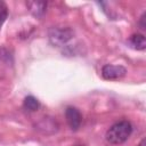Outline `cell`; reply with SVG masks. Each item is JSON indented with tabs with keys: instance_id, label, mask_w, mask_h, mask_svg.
Segmentation results:
<instances>
[{
	"instance_id": "8fae6325",
	"label": "cell",
	"mask_w": 146,
	"mask_h": 146,
	"mask_svg": "<svg viewBox=\"0 0 146 146\" xmlns=\"http://www.w3.org/2000/svg\"><path fill=\"white\" fill-rule=\"evenodd\" d=\"M145 15H146L145 13L141 15V17H140V23H139V24H140V27H141L143 30H145V29H146V23H145Z\"/></svg>"
},
{
	"instance_id": "8992f818",
	"label": "cell",
	"mask_w": 146,
	"mask_h": 146,
	"mask_svg": "<svg viewBox=\"0 0 146 146\" xmlns=\"http://www.w3.org/2000/svg\"><path fill=\"white\" fill-rule=\"evenodd\" d=\"M47 1H41V0H29L26 1V7L29 11L36 18H40L44 15L47 10Z\"/></svg>"
},
{
	"instance_id": "277c9868",
	"label": "cell",
	"mask_w": 146,
	"mask_h": 146,
	"mask_svg": "<svg viewBox=\"0 0 146 146\" xmlns=\"http://www.w3.org/2000/svg\"><path fill=\"white\" fill-rule=\"evenodd\" d=\"M59 125L57 121L51 116H44L41 120H39L35 124V129L44 135H52L57 132Z\"/></svg>"
},
{
	"instance_id": "6da1fadb",
	"label": "cell",
	"mask_w": 146,
	"mask_h": 146,
	"mask_svg": "<svg viewBox=\"0 0 146 146\" xmlns=\"http://www.w3.org/2000/svg\"><path fill=\"white\" fill-rule=\"evenodd\" d=\"M132 132V125L129 121L122 120L112 124L106 131L105 138L112 145H120L124 143Z\"/></svg>"
},
{
	"instance_id": "5b68a950",
	"label": "cell",
	"mask_w": 146,
	"mask_h": 146,
	"mask_svg": "<svg viewBox=\"0 0 146 146\" xmlns=\"http://www.w3.org/2000/svg\"><path fill=\"white\" fill-rule=\"evenodd\" d=\"M65 119H66L68 127L73 131H76L82 123V115H81L80 111L72 106H68L65 110Z\"/></svg>"
},
{
	"instance_id": "7a4b0ae2",
	"label": "cell",
	"mask_w": 146,
	"mask_h": 146,
	"mask_svg": "<svg viewBox=\"0 0 146 146\" xmlns=\"http://www.w3.org/2000/svg\"><path fill=\"white\" fill-rule=\"evenodd\" d=\"M74 36V31L70 26H52L48 31L49 42L54 47H63L67 44Z\"/></svg>"
},
{
	"instance_id": "ba28073f",
	"label": "cell",
	"mask_w": 146,
	"mask_h": 146,
	"mask_svg": "<svg viewBox=\"0 0 146 146\" xmlns=\"http://www.w3.org/2000/svg\"><path fill=\"white\" fill-rule=\"evenodd\" d=\"M13 64V55L7 49L1 47L0 48V67H8Z\"/></svg>"
},
{
	"instance_id": "52a82bcc",
	"label": "cell",
	"mask_w": 146,
	"mask_h": 146,
	"mask_svg": "<svg viewBox=\"0 0 146 146\" xmlns=\"http://www.w3.org/2000/svg\"><path fill=\"white\" fill-rule=\"evenodd\" d=\"M129 44L135 50H145V48H146V39H145L144 34L136 33V34H132L129 38Z\"/></svg>"
},
{
	"instance_id": "3957f363",
	"label": "cell",
	"mask_w": 146,
	"mask_h": 146,
	"mask_svg": "<svg viewBox=\"0 0 146 146\" xmlns=\"http://www.w3.org/2000/svg\"><path fill=\"white\" fill-rule=\"evenodd\" d=\"M127 74V68L122 65H113V64H106L102 67V76L105 80L115 81L121 80Z\"/></svg>"
},
{
	"instance_id": "7c38bea8",
	"label": "cell",
	"mask_w": 146,
	"mask_h": 146,
	"mask_svg": "<svg viewBox=\"0 0 146 146\" xmlns=\"http://www.w3.org/2000/svg\"><path fill=\"white\" fill-rule=\"evenodd\" d=\"M3 11H8L7 9V6L3 1H0V13H3Z\"/></svg>"
},
{
	"instance_id": "4fadbf2b",
	"label": "cell",
	"mask_w": 146,
	"mask_h": 146,
	"mask_svg": "<svg viewBox=\"0 0 146 146\" xmlns=\"http://www.w3.org/2000/svg\"><path fill=\"white\" fill-rule=\"evenodd\" d=\"M145 144H146V140H145V138H143V139L140 140V143L138 144V146H145Z\"/></svg>"
},
{
	"instance_id": "5bb4252c",
	"label": "cell",
	"mask_w": 146,
	"mask_h": 146,
	"mask_svg": "<svg viewBox=\"0 0 146 146\" xmlns=\"http://www.w3.org/2000/svg\"><path fill=\"white\" fill-rule=\"evenodd\" d=\"M76 146H82V145H76Z\"/></svg>"
},
{
	"instance_id": "30bf717a",
	"label": "cell",
	"mask_w": 146,
	"mask_h": 146,
	"mask_svg": "<svg viewBox=\"0 0 146 146\" xmlns=\"http://www.w3.org/2000/svg\"><path fill=\"white\" fill-rule=\"evenodd\" d=\"M7 16H8V11L0 13V29H1L2 24L5 23V21H6V18H7Z\"/></svg>"
},
{
	"instance_id": "9c48e42d",
	"label": "cell",
	"mask_w": 146,
	"mask_h": 146,
	"mask_svg": "<svg viewBox=\"0 0 146 146\" xmlns=\"http://www.w3.org/2000/svg\"><path fill=\"white\" fill-rule=\"evenodd\" d=\"M40 106L39 100L33 96H27L24 99V108L30 112H35Z\"/></svg>"
}]
</instances>
